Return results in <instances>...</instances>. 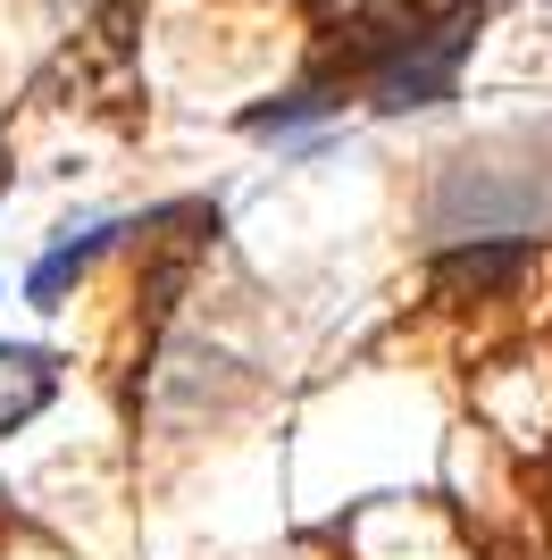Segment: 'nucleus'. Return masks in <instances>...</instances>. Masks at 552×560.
Masks as SVG:
<instances>
[{
    "label": "nucleus",
    "mask_w": 552,
    "mask_h": 560,
    "mask_svg": "<svg viewBox=\"0 0 552 560\" xmlns=\"http://www.w3.org/2000/svg\"><path fill=\"white\" fill-rule=\"evenodd\" d=\"M469 43H478V9H460V18H393V34L352 50L335 93L344 101L360 93L368 109H436V101H452Z\"/></svg>",
    "instance_id": "f257e3e1"
},
{
    "label": "nucleus",
    "mask_w": 552,
    "mask_h": 560,
    "mask_svg": "<svg viewBox=\"0 0 552 560\" xmlns=\"http://www.w3.org/2000/svg\"><path fill=\"white\" fill-rule=\"evenodd\" d=\"M117 234H135V218H92V226H59V243H50V252L25 268V302H34V310H59L76 284H84V268L110 252Z\"/></svg>",
    "instance_id": "f03ea898"
},
{
    "label": "nucleus",
    "mask_w": 552,
    "mask_h": 560,
    "mask_svg": "<svg viewBox=\"0 0 552 560\" xmlns=\"http://www.w3.org/2000/svg\"><path fill=\"white\" fill-rule=\"evenodd\" d=\"M50 394H59V351L0 343V435H18L34 410H50Z\"/></svg>",
    "instance_id": "7ed1b4c3"
},
{
    "label": "nucleus",
    "mask_w": 552,
    "mask_h": 560,
    "mask_svg": "<svg viewBox=\"0 0 552 560\" xmlns=\"http://www.w3.org/2000/svg\"><path fill=\"white\" fill-rule=\"evenodd\" d=\"M519 268H528V243H460V252L436 259L444 284H478V293H503Z\"/></svg>",
    "instance_id": "20e7f679"
},
{
    "label": "nucleus",
    "mask_w": 552,
    "mask_h": 560,
    "mask_svg": "<svg viewBox=\"0 0 552 560\" xmlns=\"http://www.w3.org/2000/svg\"><path fill=\"white\" fill-rule=\"evenodd\" d=\"M344 109V93L335 84H294V93L260 101V109H243V135H294V126H319V117Z\"/></svg>",
    "instance_id": "39448f33"
}]
</instances>
